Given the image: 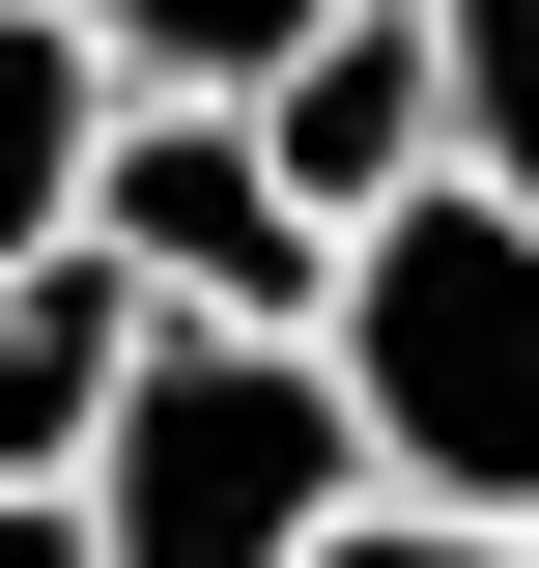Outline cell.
Wrapping results in <instances>:
<instances>
[{
    "label": "cell",
    "instance_id": "7",
    "mask_svg": "<svg viewBox=\"0 0 539 568\" xmlns=\"http://www.w3.org/2000/svg\"><path fill=\"white\" fill-rule=\"evenodd\" d=\"M426 114L482 200H539V0H426Z\"/></svg>",
    "mask_w": 539,
    "mask_h": 568
},
{
    "label": "cell",
    "instance_id": "11",
    "mask_svg": "<svg viewBox=\"0 0 539 568\" xmlns=\"http://www.w3.org/2000/svg\"><path fill=\"white\" fill-rule=\"evenodd\" d=\"M511 540H539V511H511Z\"/></svg>",
    "mask_w": 539,
    "mask_h": 568
},
{
    "label": "cell",
    "instance_id": "4",
    "mask_svg": "<svg viewBox=\"0 0 539 568\" xmlns=\"http://www.w3.org/2000/svg\"><path fill=\"white\" fill-rule=\"evenodd\" d=\"M227 114L284 142V200H313V227H369L398 171H455V114H426V0H313L284 58L227 85Z\"/></svg>",
    "mask_w": 539,
    "mask_h": 568
},
{
    "label": "cell",
    "instance_id": "1",
    "mask_svg": "<svg viewBox=\"0 0 539 568\" xmlns=\"http://www.w3.org/2000/svg\"><path fill=\"white\" fill-rule=\"evenodd\" d=\"M369 511V426H340L313 313H142L114 426H85V540L114 568H313Z\"/></svg>",
    "mask_w": 539,
    "mask_h": 568
},
{
    "label": "cell",
    "instance_id": "8",
    "mask_svg": "<svg viewBox=\"0 0 539 568\" xmlns=\"http://www.w3.org/2000/svg\"><path fill=\"white\" fill-rule=\"evenodd\" d=\"M85 29H114V85H256L313 0H85Z\"/></svg>",
    "mask_w": 539,
    "mask_h": 568
},
{
    "label": "cell",
    "instance_id": "10",
    "mask_svg": "<svg viewBox=\"0 0 539 568\" xmlns=\"http://www.w3.org/2000/svg\"><path fill=\"white\" fill-rule=\"evenodd\" d=\"M0 568H114V540H85V484H0Z\"/></svg>",
    "mask_w": 539,
    "mask_h": 568
},
{
    "label": "cell",
    "instance_id": "9",
    "mask_svg": "<svg viewBox=\"0 0 539 568\" xmlns=\"http://www.w3.org/2000/svg\"><path fill=\"white\" fill-rule=\"evenodd\" d=\"M313 568H539V540H511V511H455V484H369Z\"/></svg>",
    "mask_w": 539,
    "mask_h": 568
},
{
    "label": "cell",
    "instance_id": "2",
    "mask_svg": "<svg viewBox=\"0 0 539 568\" xmlns=\"http://www.w3.org/2000/svg\"><path fill=\"white\" fill-rule=\"evenodd\" d=\"M313 342H340V426H369V484L539 511V200H482V171H398V200L340 227Z\"/></svg>",
    "mask_w": 539,
    "mask_h": 568
},
{
    "label": "cell",
    "instance_id": "3",
    "mask_svg": "<svg viewBox=\"0 0 539 568\" xmlns=\"http://www.w3.org/2000/svg\"><path fill=\"white\" fill-rule=\"evenodd\" d=\"M85 256H114L142 313H313L340 227L284 200V142L227 114V85H114V142H85Z\"/></svg>",
    "mask_w": 539,
    "mask_h": 568
},
{
    "label": "cell",
    "instance_id": "6",
    "mask_svg": "<svg viewBox=\"0 0 539 568\" xmlns=\"http://www.w3.org/2000/svg\"><path fill=\"white\" fill-rule=\"evenodd\" d=\"M85 142H114V29L85 0H0V256L85 227Z\"/></svg>",
    "mask_w": 539,
    "mask_h": 568
},
{
    "label": "cell",
    "instance_id": "5",
    "mask_svg": "<svg viewBox=\"0 0 539 568\" xmlns=\"http://www.w3.org/2000/svg\"><path fill=\"white\" fill-rule=\"evenodd\" d=\"M114 369H142V284L85 256V227H29V256H0V484H85Z\"/></svg>",
    "mask_w": 539,
    "mask_h": 568
}]
</instances>
